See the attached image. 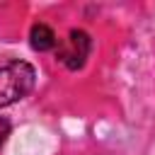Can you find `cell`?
Returning <instances> with one entry per match:
<instances>
[{
  "instance_id": "1",
  "label": "cell",
  "mask_w": 155,
  "mask_h": 155,
  "mask_svg": "<svg viewBox=\"0 0 155 155\" xmlns=\"http://www.w3.org/2000/svg\"><path fill=\"white\" fill-rule=\"evenodd\" d=\"M36 82V70L27 61H10L0 65V107L24 99Z\"/></svg>"
},
{
  "instance_id": "3",
  "label": "cell",
  "mask_w": 155,
  "mask_h": 155,
  "mask_svg": "<svg viewBox=\"0 0 155 155\" xmlns=\"http://www.w3.org/2000/svg\"><path fill=\"white\" fill-rule=\"evenodd\" d=\"M29 44H31L34 51H51V48H56L58 39H56V34H53V29L48 24L36 22L31 27V31H29Z\"/></svg>"
},
{
  "instance_id": "2",
  "label": "cell",
  "mask_w": 155,
  "mask_h": 155,
  "mask_svg": "<svg viewBox=\"0 0 155 155\" xmlns=\"http://www.w3.org/2000/svg\"><path fill=\"white\" fill-rule=\"evenodd\" d=\"M92 51V39L85 29H70L65 39L58 41L56 46V58L68 68V70H80Z\"/></svg>"
},
{
  "instance_id": "4",
  "label": "cell",
  "mask_w": 155,
  "mask_h": 155,
  "mask_svg": "<svg viewBox=\"0 0 155 155\" xmlns=\"http://www.w3.org/2000/svg\"><path fill=\"white\" fill-rule=\"evenodd\" d=\"M10 133H12V124H10V119L0 116V148L5 145V140L10 138Z\"/></svg>"
}]
</instances>
